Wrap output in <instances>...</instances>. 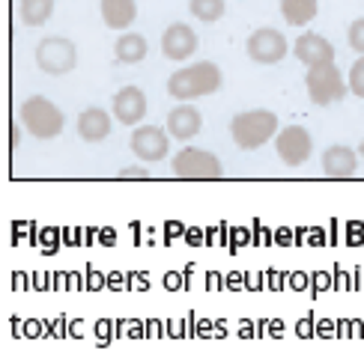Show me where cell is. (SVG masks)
I'll use <instances>...</instances> for the list:
<instances>
[{
    "label": "cell",
    "instance_id": "cell-2",
    "mask_svg": "<svg viewBox=\"0 0 364 354\" xmlns=\"http://www.w3.org/2000/svg\"><path fill=\"white\" fill-rule=\"evenodd\" d=\"M230 134L239 149H260L278 134V114L275 111H242L230 119Z\"/></svg>",
    "mask_w": 364,
    "mask_h": 354
},
{
    "label": "cell",
    "instance_id": "cell-16",
    "mask_svg": "<svg viewBox=\"0 0 364 354\" xmlns=\"http://www.w3.org/2000/svg\"><path fill=\"white\" fill-rule=\"evenodd\" d=\"M138 18V0H102V21L111 30H126Z\"/></svg>",
    "mask_w": 364,
    "mask_h": 354
},
{
    "label": "cell",
    "instance_id": "cell-18",
    "mask_svg": "<svg viewBox=\"0 0 364 354\" xmlns=\"http://www.w3.org/2000/svg\"><path fill=\"white\" fill-rule=\"evenodd\" d=\"M114 54H117L119 63H129V66L141 63V60L146 57V39H144L141 33H126V36H119V39L114 42Z\"/></svg>",
    "mask_w": 364,
    "mask_h": 354
},
{
    "label": "cell",
    "instance_id": "cell-23",
    "mask_svg": "<svg viewBox=\"0 0 364 354\" xmlns=\"http://www.w3.org/2000/svg\"><path fill=\"white\" fill-rule=\"evenodd\" d=\"M119 176H123V179H132V176H138V179H146V176H149V170H146V167H129V170H123Z\"/></svg>",
    "mask_w": 364,
    "mask_h": 354
},
{
    "label": "cell",
    "instance_id": "cell-1",
    "mask_svg": "<svg viewBox=\"0 0 364 354\" xmlns=\"http://www.w3.org/2000/svg\"><path fill=\"white\" fill-rule=\"evenodd\" d=\"M224 84V74L215 63H194L186 69H176L168 78V96L176 101H194L218 92Z\"/></svg>",
    "mask_w": 364,
    "mask_h": 354
},
{
    "label": "cell",
    "instance_id": "cell-12",
    "mask_svg": "<svg viewBox=\"0 0 364 354\" xmlns=\"http://www.w3.org/2000/svg\"><path fill=\"white\" fill-rule=\"evenodd\" d=\"M114 116L123 122V126H138L146 114V96L141 87H123L114 96V104H111Z\"/></svg>",
    "mask_w": 364,
    "mask_h": 354
},
{
    "label": "cell",
    "instance_id": "cell-17",
    "mask_svg": "<svg viewBox=\"0 0 364 354\" xmlns=\"http://www.w3.org/2000/svg\"><path fill=\"white\" fill-rule=\"evenodd\" d=\"M316 0H281V18L293 27H305L316 18Z\"/></svg>",
    "mask_w": 364,
    "mask_h": 354
},
{
    "label": "cell",
    "instance_id": "cell-9",
    "mask_svg": "<svg viewBox=\"0 0 364 354\" xmlns=\"http://www.w3.org/2000/svg\"><path fill=\"white\" fill-rule=\"evenodd\" d=\"M168 149H171V137L164 128L159 126H134L132 131V152L134 158H141L146 164H156L168 158Z\"/></svg>",
    "mask_w": 364,
    "mask_h": 354
},
{
    "label": "cell",
    "instance_id": "cell-25",
    "mask_svg": "<svg viewBox=\"0 0 364 354\" xmlns=\"http://www.w3.org/2000/svg\"><path fill=\"white\" fill-rule=\"evenodd\" d=\"M358 155H361V161H364V140H361V146H358Z\"/></svg>",
    "mask_w": 364,
    "mask_h": 354
},
{
    "label": "cell",
    "instance_id": "cell-13",
    "mask_svg": "<svg viewBox=\"0 0 364 354\" xmlns=\"http://www.w3.org/2000/svg\"><path fill=\"white\" fill-rule=\"evenodd\" d=\"M203 128V119H200V111L194 104H179L168 114V134L173 140H182L188 143L191 137H197Z\"/></svg>",
    "mask_w": 364,
    "mask_h": 354
},
{
    "label": "cell",
    "instance_id": "cell-14",
    "mask_svg": "<svg viewBox=\"0 0 364 354\" xmlns=\"http://www.w3.org/2000/svg\"><path fill=\"white\" fill-rule=\"evenodd\" d=\"M358 170V152L350 146H328L323 155V173L328 179H346Z\"/></svg>",
    "mask_w": 364,
    "mask_h": 354
},
{
    "label": "cell",
    "instance_id": "cell-21",
    "mask_svg": "<svg viewBox=\"0 0 364 354\" xmlns=\"http://www.w3.org/2000/svg\"><path fill=\"white\" fill-rule=\"evenodd\" d=\"M346 84H350V92H355L358 99H364V54L353 63V69H350V81H346Z\"/></svg>",
    "mask_w": 364,
    "mask_h": 354
},
{
    "label": "cell",
    "instance_id": "cell-6",
    "mask_svg": "<svg viewBox=\"0 0 364 354\" xmlns=\"http://www.w3.org/2000/svg\"><path fill=\"white\" fill-rule=\"evenodd\" d=\"M36 63L45 74H69L78 66V51L63 36H48L36 45Z\"/></svg>",
    "mask_w": 364,
    "mask_h": 354
},
{
    "label": "cell",
    "instance_id": "cell-4",
    "mask_svg": "<svg viewBox=\"0 0 364 354\" xmlns=\"http://www.w3.org/2000/svg\"><path fill=\"white\" fill-rule=\"evenodd\" d=\"M305 87H308V96L314 104L328 107V104H338L346 92H350V84L343 81V74L335 63H320V66H311L305 74Z\"/></svg>",
    "mask_w": 364,
    "mask_h": 354
},
{
    "label": "cell",
    "instance_id": "cell-5",
    "mask_svg": "<svg viewBox=\"0 0 364 354\" xmlns=\"http://www.w3.org/2000/svg\"><path fill=\"white\" fill-rule=\"evenodd\" d=\"M171 167L179 179H218L224 173L218 155H212L206 149H194V146H182L173 155Z\"/></svg>",
    "mask_w": 364,
    "mask_h": 354
},
{
    "label": "cell",
    "instance_id": "cell-22",
    "mask_svg": "<svg viewBox=\"0 0 364 354\" xmlns=\"http://www.w3.org/2000/svg\"><path fill=\"white\" fill-rule=\"evenodd\" d=\"M346 39H350V48L364 54V18H355L350 24V33H346Z\"/></svg>",
    "mask_w": 364,
    "mask_h": 354
},
{
    "label": "cell",
    "instance_id": "cell-19",
    "mask_svg": "<svg viewBox=\"0 0 364 354\" xmlns=\"http://www.w3.org/2000/svg\"><path fill=\"white\" fill-rule=\"evenodd\" d=\"M21 21L27 27H39L51 18L54 12V0H21Z\"/></svg>",
    "mask_w": 364,
    "mask_h": 354
},
{
    "label": "cell",
    "instance_id": "cell-15",
    "mask_svg": "<svg viewBox=\"0 0 364 354\" xmlns=\"http://www.w3.org/2000/svg\"><path fill=\"white\" fill-rule=\"evenodd\" d=\"M78 134L84 143H102L111 134V114L102 107H87L78 116Z\"/></svg>",
    "mask_w": 364,
    "mask_h": 354
},
{
    "label": "cell",
    "instance_id": "cell-7",
    "mask_svg": "<svg viewBox=\"0 0 364 354\" xmlns=\"http://www.w3.org/2000/svg\"><path fill=\"white\" fill-rule=\"evenodd\" d=\"M245 51H248V57L254 60V63L275 66L287 57V39L275 27H260V30H254V33L248 36Z\"/></svg>",
    "mask_w": 364,
    "mask_h": 354
},
{
    "label": "cell",
    "instance_id": "cell-11",
    "mask_svg": "<svg viewBox=\"0 0 364 354\" xmlns=\"http://www.w3.org/2000/svg\"><path fill=\"white\" fill-rule=\"evenodd\" d=\"M293 54L299 63H305L308 69L320 66V63H335V48H331V42L320 33H301L293 45Z\"/></svg>",
    "mask_w": 364,
    "mask_h": 354
},
{
    "label": "cell",
    "instance_id": "cell-24",
    "mask_svg": "<svg viewBox=\"0 0 364 354\" xmlns=\"http://www.w3.org/2000/svg\"><path fill=\"white\" fill-rule=\"evenodd\" d=\"M18 146V126H12V149Z\"/></svg>",
    "mask_w": 364,
    "mask_h": 354
},
{
    "label": "cell",
    "instance_id": "cell-8",
    "mask_svg": "<svg viewBox=\"0 0 364 354\" xmlns=\"http://www.w3.org/2000/svg\"><path fill=\"white\" fill-rule=\"evenodd\" d=\"M311 149H314V140L308 128L301 126H287L275 134V152L287 167H301L311 158Z\"/></svg>",
    "mask_w": 364,
    "mask_h": 354
},
{
    "label": "cell",
    "instance_id": "cell-20",
    "mask_svg": "<svg viewBox=\"0 0 364 354\" xmlns=\"http://www.w3.org/2000/svg\"><path fill=\"white\" fill-rule=\"evenodd\" d=\"M188 9H191L194 18L212 24V21H221L224 18V9L227 6H224V0H188Z\"/></svg>",
    "mask_w": 364,
    "mask_h": 354
},
{
    "label": "cell",
    "instance_id": "cell-3",
    "mask_svg": "<svg viewBox=\"0 0 364 354\" xmlns=\"http://www.w3.org/2000/svg\"><path fill=\"white\" fill-rule=\"evenodd\" d=\"M21 122L24 128L39 137V140H54V137L63 131L66 119H63V111L48 101L45 96H30L24 104H21Z\"/></svg>",
    "mask_w": 364,
    "mask_h": 354
},
{
    "label": "cell",
    "instance_id": "cell-10",
    "mask_svg": "<svg viewBox=\"0 0 364 354\" xmlns=\"http://www.w3.org/2000/svg\"><path fill=\"white\" fill-rule=\"evenodd\" d=\"M197 45H200V39H197V33L188 27V24H171L168 30L161 33V54L173 60V63H182V60H188L194 51H197Z\"/></svg>",
    "mask_w": 364,
    "mask_h": 354
}]
</instances>
